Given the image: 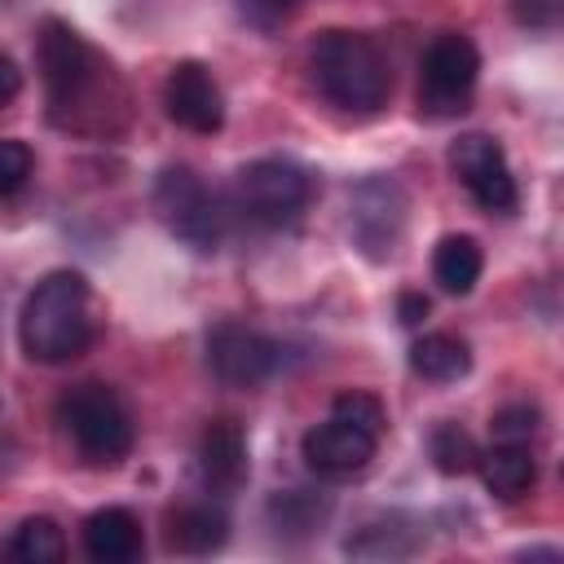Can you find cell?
I'll use <instances>...</instances> for the list:
<instances>
[{"label":"cell","mask_w":564,"mask_h":564,"mask_svg":"<svg viewBox=\"0 0 564 564\" xmlns=\"http://www.w3.org/2000/svg\"><path fill=\"white\" fill-rule=\"evenodd\" d=\"M40 70H44L53 123L75 132L110 128V110L123 106V84L115 66L75 26L57 18L40 26Z\"/></svg>","instance_id":"cell-1"},{"label":"cell","mask_w":564,"mask_h":564,"mask_svg":"<svg viewBox=\"0 0 564 564\" xmlns=\"http://www.w3.org/2000/svg\"><path fill=\"white\" fill-rule=\"evenodd\" d=\"M93 335H97V308L88 278L75 269H53L48 278H40L18 317L22 352L31 361L57 366L79 357L93 344Z\"/></svg>","instance_id":"cell-2"},{"label":"cell","mask_w":564,"mask_h":564,"mask_svg":"<svg viewBox=\"0 0 564 564\" xmlns=\"http://www.w3.org/2000/svg\"><path fill=\"white\" fill-rule=\"evenodd\" d=\"M313 79L322 97L348 115H370L392 93L388 57L370 35L357 31H326L313 44Z\"/></svg>","instance_id":"cell-3"},{"label":"cell","mask_w":564,"mask_h":564,"mask_svg":"<svg viewBox=\"0 0 564 564\" xmlns=\"http://www.w3.org/2000/svg\"><path fill=\"white\" fill-rule=\"evenodd\" d=\"M57 423L88 463H119L137 441L128 401L110 383H75L57 397Z\"/></svg>","instance_id":"cell-4"},{"label":"cell","mask_w":564,"mask_h":564,"mask_svg":"<svg viewBox=\"0 0 564 564\" xmlns=\"http://www.w3.org/2000/svg\"><path fill=\"white\" fill-rule=\"evenodd\" d=\"M238 212H247L256 225L282 229L304 216L313 203V176L291 159H256L238 172Z\"/></svg>","instance_id":"cell-5"},{"label":"cell","mask_w":564,"mask_h":564,"mask_svg":"<svg viewBox=\"0 0 564 564\" xmlns=\"http://www.w3.org/2000/svg\"><path fill=\"white\" fill-rule=\"evenodd\" d=\"M154 212L194 251H216L220 238H225L220 198L189 167H163L159 172V181H154Z\"/></svg>","instance_id":"cell-6"},{"label":"cell","mask_w":564,"mask_h":564,"mask_svg":"<svg viewBox=\"0 0 564 564\" xmlns=\"http://www.w3.org/2000/svg\"><path fill=\"white\" fill-rule=\"evenodd\" d=\"M480 75V53L467 35L445 31L427 44L423 66H419V110L441 119V115H458L467 110V97L476 88Z\"/></svg>","instance_id":"cell-7"},{"label":"cell","mask_w":564,"mask_h":564,"mask_svg":"<svg viewBox=\"0 0 564 564\" xmlns=\"http://www.w3.org/2000/svg\"><path fill=\"white\" fill-rule=\"evenodd\" d=\"M207 366L225 388H260L278 375L282 344L242 322H220L207 330Z\"/></svg>","instance_id":"cell-8"},{"label":"cell","mask_w":564,"mask_h":564,"mask_svg":"<svg viewBox=\"0 0 564 564\" xmlns=\"http://www.w3.org/2000/svg\"><path fill=\"white\" fill-rule=\"evenodd\" d=\"M449 167H454V176L467 185V194H471L485 212H498V216L516 212L520 189H516V176H511V167H507V154H502V145H498L494 137H485V132H463V137L449 145Z\"/></svg>","instance_id":"cell-9"},{"label":"cell","mask_w":564,"mask_h":564,"mask_svg":"<svg viewBox=\"0 0 564 564\" xmlns=\"http://www.w3.org/2000/svg\"><path fill=\"white\" fill-rule=\"evenodd\" d=\"M163 106L167 119L189 128V132H216L225 123V97L220 84L203 62H176L167 84H163Z\"/></svg>","instance_id":"cell-10"},{"label":"cell","mask_w":564,"mask_h":564,"mask_svg":"<svg viewBox=\"0 0 564 564\" xmlns=\"http://www.w3.org/2000/svg\"><path fill=\"white\" fill-rule=\"evenodd\" d=\"M300 449H304L308 471H317L326 480H339V476L361 471L375 458L379 436H370V432H361V427H352V423H344V419L330 414L326 423H317V427L304 432V445Z\"/></svg>","instance_id":"cell-11"},{"label":"cell","mask_w":564,"mask_h":564,"mask_svg":"<svg viewBox=\"0 0 564 564\" xmlns=\"http://www.w3.org/2000/svg\"><path fill=\"white\" fill-rule=\"evenodd\" d=\"M401 189L392 181H366L352 194V238L366 247L370 260L392 256V242L401 234Z\"/></svg>","instance_id":"cell-12"},{"label":"cell","mask_w":564,"mask_h":564,"mask_svg":"<svg viewBox=\"0 0 564 564\" xmlns=\"http://www.w3.org/2000/svg\"><path fill=\"white\" fill-rule=\"evenodd\" d=\"M198 471H203L207 489H216V494H234L247 480V436L234 419L207 423V432L198 441Z\"/></svg>","instance_id":"cell-13"},{"label":"cell","mask_w":564,"mask_h":564,"mask_svg":"<svg viewBox=\"0 0 564 564\" xmlns=\"http://www.w3.org/2000/svg\"><path fill=\"white\" fill-rule=\"evenodd\" d=\"M84 551L97 564H132L141 560V520L128 507H101L84 520Z\"/></svg>","instance_id":"cell-14"},{"label":"cell","mask_w":564,"mask_h":564,"mask_svg":"<svg viewBox=\"0 0 564 564\" xmlns=\"http://www.w3.org/2000/svg\"><path fill=\"white\" fill-rule=\"evenodd\" d=\"M229 538V520L216 502H181L167 511V546L181 555H212Z\"/></svg>","instance_id":"cell-15"},{"label":"cell","mask_w":564,"mask_h":564,"mask_svg":"<svg viewBox=\"0 0 564 564\" xmlns=\"http://www.w3.org/2000/svg\"><path fill=\"white\" fill-rule=\"evenodd\" d=\"M476 467L485 476V489L494 498H502V502L524 498L533 489V480H538V463H533L529 445H511V441H494V449L480 454Z\"/></svg>","instance_id":"cell-16"},{"label":"cell","mask_w":564,"mask_h":564,"mask_svg":"<svg viewBox=\"0 0 564 564\" xmlns=\"http://www.w3.org/2000/svg\"><path fill=\"white\" fill-rule=\"evenodd\" d=\"M410 370L432 379V383H454L471 370V352L458 335H445V330H432V335H419L410 344Z\"/></svg>","instance_id":"cell-17"},{"label":"cell","mask_w":564,"mask_h":564,"mask_svg":"<svg viewBox=\"0 0 564 564\" xmlns=\"http://www.w3.org/2000/svg\"><path fill=\"white\" fill-rule=\"evenodd\" d=\"M480 269H485V256H480L476 238H467V234H449L432 251V278L449 295H467L480 282Z\"/></svg>","instance_id":"cell-18"},{"label":"cell","mask_w":564,"mask_h":564,"mask_svg":"<svg viewBox=\"0 0 564 564\" xmlns=\"http://www.w3.org/2000/svg\"><path fill=\"white\" fill-rule=\"evenodd\" d=\"M0 560H13V564H62L66 560V538H62L57 520L26 516L9 533V542L0 546Z\"/></svg>","instance_id":"cell-19"},{"label":"cell","mask_w":564,"mask_h":564,"mask_svg":"<svg viewBox=\"0 0 564 564\" xmlns=\"http://www.w3.org/2000/svg\"><path fill=\"white\" fill-rule=\"evenodd\" d=\"M264 511H269V524L282 538H304L326 520L330 502L322 494H308V489H286V494H273Z\"/></svg>","instance_id":"cell-20"},{"label":"cell","mask_w":564,"mask_h":564,"mask_svg":"<svg viewBox=\"0 0 564 564\" xmlns=\"http://www.w3.org/2000/svg\"><path fill=\"white\" fill-rule=\"evenodd\" d=\"M427 449H432V463H436V471H441V476H463V471H471V467H476V458H480V449H476L471 432H467V427H458V423H436V427H432Z\"/></svg>","instance_id":"cell-21"},{"label":"cell","mask_w":564,"mask_h":564,"mask_svg":"<svg viewBox=\"0 0 564 564\" xmlns=\"http://www.w3.org/2000/svg\"><path fill=\"white\" fill-rule=\"evenodd\" d=\"M330 414L352 423V427H361V432H370V436H383V423H388L379 397H370V392H339L330 401Z\"/></svg>","instance_id":"cell-22"},{"label":"cell","mask_w":564,"mask_h":564,"mask_svg":"<svg viewBox=\"0 0 564 564\" xmlns=\"http://www.w3.org/2000/svg\"><path fill=\"white\" fill-rule=\"evenodd\" d=\"M31 172H35V154H31V145L4 137V141H0V198L18 194V189L31 181Z\"/></svg>","instance_id":"cell-23"},{"label":"cell","mask_w":564,"mask_h":564,"mask_svg":"<svg viewBox=\"0 0 564 564\" xmlns=\"http://www.w3.org/2000/svg\"><path fill=\"white\" fill-rule=\"evenodd\" d=\"M533 432H538V410L533 405H507V410L494 414V441L529 445Z\"/></svg>","instance_id":"cell-24"},{"label":"cell","mask_w":564,"mask_h":564,"mask_svg":"<svg viewBox=\"0 0 564 564\" xmlns=\"http://www.w3.org/2000/svg\"><path fill=\"white\" fill-rule=\"evenodd\" d=\"M300 4H304V0H238V9H242L251 22H264V26L291 18Z\"/></svg>","instance_id":"cell-25"},{"label":"cell","mask_w":564,"mask_h":564,"mask_svg":"<svg viewBox=\"0 0 564 564\" xmlns=\"http://www.w3.org/2000/svg\"><path fill=\"white\" fill-rule=\"evenodd\" d=\"M427 295H419V291H405L401 300H397V322L401 326H419V322H427Z\"/></svg>","instance_id":"cell-26"},{"label":"cell","mask_w":564,"mask_h":564,"mask_svg":"<svg viewBox=\"0 0 564 564\" xmlns=\"http://www.w3.org/2000/svg\"><path fill=\"white\" fill-rule=\"evenodd\" d=\"M18 93H22V70L13 66L9 53H0V106H9Z\"/></svg>","instance_id":"cell-27"},{"label":"cell","mask_w":564,"mask_h":564,"mask_svg":"<svg viewBox=\"0 0 564 564\" xmlns=\"http://www.w3.org/2000/svg\"><path fill=\"white\" fill-rule=\"evenodd\" d=\"M555 4L560 0H520V22L546 26V22H555Z\"/></svg>","instance_id":"cell-28"}]
</instances>
